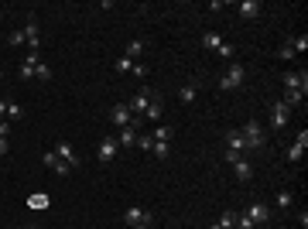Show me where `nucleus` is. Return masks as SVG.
Returning a JSON list of instances; mask_svg holds the SVG:
<instances>
[{
  "label": "nucleus",
  "instance_id": "18",
  "mask_svg": "<svg viewBox=\"0 0 308 229\" xmlns=\"http://www.w3.org/2000/svg\"><path fill=\"white\" fill-rule=\"evenodd\" d=\"M21 31H24V41L31 45V52H38V41H41V38H38V24L28 21V28H21Z\"/></svg>",
  "mask_w": 308,
  "mask_h": 229
},
{
  "label": "nucleus",
  "instance_id": "17",
  "mask_svg": "<svg viewBox=\"0 0 308 229\" xmlns=\"http://www.w3.org/2000/svg\"><path fill=\"white\" fill-rule=\"evenodd\" d=\"M116 144H120V147H134L137 144V126H124L120 137H116Z\"/></svg>",
  "mask_w": 308,
  "mask_h": 229
},
{
  "label": "nucleus",
  "instance_id": "45",
  "mask_svg": "<svg viewBox=\"0 0 308 229\" xmlns=\"http://www.w3.org/2000/svg\"><path fill=\"white\" fill-rule=\"evenodd\" d=\"M212 229H219V226H212Z\"/></svg>",
  "mask_w": 308,
  "mask_h": 229
},
{
  "label": "nucleus",
  "instance_id": "22",
  "mask_svg": "<svg viewBox=\"0 0 308 229\" xmlns=\"http://www.w3.org/2000/svg\"><path fill=\"white\" fill-rule=\"evenodd\" d=\"M199 41H202V48H205V52H216V48L223 45V38H219L216 31H205V35L199 38Z\"/></svg>",
  "mask_w": 308,
  "mask_h": 229
},
{
  "label": "nucleus",
  "instance_id": "38",
  "mask_svg": "<svg viewBox=\"0 0 308 229\" xmlns=\"http://www.w3.org/2000/svg\"><path fill=\"white\" fill-rule=\"evenodd\" d=\"M233 229H253V222L243 216V212H240V216H236V226H233Z\"/></svg>",
  "mask_w": 308,
  "mask_h": 229
},
{
  "label": "nucleus",
  "instance_id": "34",
  "mask_svg": "<svg viewBox=\"0 0 308 229\" xmlns=\"http://www.w3.org/2000/svg\"><path fill=\"white\" fill-rule=\"evenodd\" d=\"M34 79H41V82H48V79H52V69H48L45 62L38 65V72H34Z\"/></svg>",
  "mask_w": 308,
  "mask_h": 229
},
{
  "label": "nucleus",
  "instance_id": "10",
  "mask_svg": "<svg viewBox=\"0 0 308 229\" xmlns=\"http://www.w3.org/2000/svg\"><path fill=\"white\" fill-rule=\"evenodd\" d=\"M38 65H41V55H38V52H31V55H28V58L21 62V69H17V75H21V79H34V72H38Z\"/></svg>",
  "mask_w": 308,
  "mask_h": 229
},
{
  "label": "nucleus",
  "instance_id": "43",
  "mask_svg": "<svg viewBox=\"0 0 308 229\" xmlns=\"http://www.w3.org/2000/svg\"><path fill=\"white\" fill-rule=\"evenodd\" d=\"M130 229H151V226H130Z\"/></svg>",
  "mask_w": 308,
  "mask_h": 229
},
{
  "label": "nucleus",
  "instance_id": "7",
  "mask_svg": "<svg viewBox=\"0 0 308 229\" xmlns=\"http://www.w3.org/2000/svg\"><path fill=\"white\" fill-rule=\"evenodd\" d=\"M271 120H274V130H285L288 120H291V110H288L281 99H274L271 103Z\"/></svg>",
  "mask_w": 308,
  "mask_h": 229
},
{
  "label": "nucleus",
  "instance_id": "44",
  "mask_svg": "<svg viewBox=\"0 0 308 229\" xmlns=\"http://www.w3.org/2000/svg\"><path fill=\"white\" fill-rule=\"evenodd\" d=\"M0 82H4V69H0Z\"/></svg>",
  "mask_w": 308,
  "mask_h": 229
},
{
  "label": "nucleus",
  "instance_id": "5",
  "mask_svg": "<svg viewBox=\"0 0 308 229\" xmlns=\"http://www.w3.org/2000/svg\"><path fill=\"white\" fill-rule=\"evenodd\" d=\"M243 216L250 219L253 226H264V222H267V219H271V209H267V202H250V206H247V212H243Z\"/></svg>",
  "mask_w": 308,
  "mask_h": 229
},
{
  "label": "nucleus",
  "instance_id": "32",
  "mask_svg": "<svg viewBox=\"0 0 308 229\" xmlns=\"http://www.w3.org/2000/svg\"><path fill=\"white\" fill-rule=\"evenodd\" d=\"M31 209H38V212H41V209H48V195H31Z\"/></svg>",
  "mask_w": 308,
  "mask_h": 229
},
{
  "label": "nucleus",
  "instance_id": "28",
  "mask_svg": "<svg viewBox=\"0 0 308 229\" xmlns=\"http://www.w3.org/2000/svg\"><path fill=\"white\" fill-rule=\"evenodd\" d=\"M288 41H291V48H295V55H301V52L308 48V38L305 35H295V38H288Z\"/></svg>",
  "mask_w": 308,
  "mask_h": 229
},
{
  "label": "nucleus",
  "instance_id": "12",
  "mask_svg": "<svg viewBox=\"0 0 308 229\" xmlns=\"http://www.w3.org/2000/svg\"><path fill=\"white\" fill-rule=\"evenodd\" d=\"M305 144H308V134L301 130V134L295 137V144L288 147V161H291V164H298V161H301V154H305Z\"/></svg>",
  "mask_w": 308,
  "mask_h": 229
},
{
  "label": "nucleus",
  "instance_id": "29",
  "mask_svg": "<svg viewBox=\"0 0 308 229\" xmlns=\"http://www.w3.org/2000/svg\"><path fill=\"white\" fill-rule=\"evenodd\" d=\"M144 116H148V120H161V103H158V96L151 99V106L144 110Z\"/></svg>",
  "mask_w": 308,
  "mask_h": 229
},
{
  "label": "nucleus",
  "instance_id": "27",
  "mask_svg": "<svg viewBox=\"0 0 308 229\" xmlns=\"http://www.w3.org/2000/svg\"><path fill=\"white\" fill-rule=\"evenodd\" d=\"M216 226H219V229H233V226H236V212H223Z\"/></svg>",
  "mask_w": 308,
  "mask_h": 229
},
{
  "label": "nucleus",
  "instance_id": "1",
  "mask_svg": "<svg viewBox=\"0 0 308 229\" xmlns=\"http://www.w3.org/2000/svg\"><path fill=\"white\" fill-rule=\"evenodd\" d=\"M240 137H243V150H264L267 147V134H264V126L257 120H247L243 130H240Z\"/></svg>",
  "mask_w": 308,
  "mask_h": 229
},
{
  "label": "nucleus",
  "instance_id": "36",
  "mask_svg": "<svg viewBox=\"0 0 308 229\" xmlns=\"http://www.w3.org/2000/svg\"><path fill=\"white\" fill-rule=\"evenodd\" d=\"M7 116H11V120H21V116H24V110H21L17 103H7Z\"/></svg>",
  "mask_w": 308,
  "mask_h": 229
},
{
  "label": "nucleus",
  "instance_id": "13",
  "mask_svg": "<svg viewBox=\"0 0 308 229\" xmlns=\"http://www.w3.org/2000/svg\"><path fill=\"white\" fill-rule=\"evenodd\" d=\"M285 89H308V75L305 72H285Z\"/></svg>",
  "mask_w": 308,
  "mask_h": 229
},
{
  "label": "nucleus",
  "instance_id": "24",
  "mask_svg": "<svg viewBox=\"0 0 308 229\" xmlns=\"http://www.w3.org/2000/svg\"><path fill=\"white\" fill-rule=\"evenodd\" d=\"M295 206V192H291V188H281V192H277V209H291Z\"/></svg>",
  "mask_w": 308,
  "mask_h": 229
},
{
  "label": "nucleus",
  "instance_id": "20",
  "mask_svg": "<svg viewBox=\"0 0 308 229\" xmlns=\"http://www.w3.org/2000/svg\"><path fill=\"white\" fill-rule=\"evenodd\" d=\"M301 99H305L301 89H285V99H281V103H285L288 110H295V106H301Z\"/></svg>",
  "mask_w": 308,
  "mask_h": 229
},
{
  "label": "nucleus",
  "instance_id": "3",
  "mask_svg": "<svg viewBox=\"0 0 308 229\" xmlns=\"http://www.w3.org/2000/svg\"><path fill=\"white\" fill-rule=\"evenodd\" d=\"M154 96H158V89H151V86H140V89H137V96L130 99V103H127V110H130L134 116H144V110L151 106V99H154Z\"/></svg>",
  "mask_w": 308,
  "mask_h": 229
},
{
  "label": "nucleus",
  "instance_id": "21",
  "mask_svg": "<svg viewBox=\"0 0 308 229\" xmlns=\"http://www.w3.org/2000/svg\"><path fill=\"white\" fill-rule=\"evenodd\" d=\"M223 144H226L229 150H240V154H243V137H240V130H226Z\"/></svg>",
  "mask_w": 308,
  "mask_h": 229
},
{
  "label": "nucleus",
  "instance_id": "33",
  "mask_svg": "<svg viewBox=\"0 0 308 229\" xmlns=\"http://www.w3.org/2000/svg\"><path fill=\"white\" fill-rule=\"evenodd\" d=\"M151 154H154L158 161H164V158L171 154V147H168V144H154V147H151Z\"/></svg>",
  "mask_w": 308,
  "mask_h": 229
},
{
  "label": "nucleus",
  "instance_id": "11",
  "mask_svg": "<svg viewBox=\"0 0 308 229\" xmlns=\"http://www.w3.org/2000/svg\"><path fill=\"white\" fill-rule=\"evenodd\" d=\"M260 14H264L260 0H243V4H240V17H243V21H253V17H260Z\"/></svg>",
  "mask_w": 308,
  "mask_h": 229
},
{
  "label": "nucleus",
  "instance_id": "15",
  "mask_svg": "<svg viewBox=\"0 0 308 229\" xmlns=\"http://www.w3.org/2000/svg\"><path fill=\"white\" fill-rule=\"evenodd\" d=\"M233 171H236V178H240V182H250V178H253V164H250V161H243V158H240L236 164H233Z\"/></svg>",
  "mask_w": 308,
  "mask_h": 229
},
{
  "label": "nucleus",
  "instance_id": "19",
  "mask_svg": "<svg viewBox=\"0 0 308 229\" xmlns=\"http://www.w3.org/2000/svg\"><path fill=\"white\" fill-rule=\"evenodd\" d=\"M195 96H199V89H195V82H185L182 89H178V103H195Z\"/></svg>",
  "mask_w": 308,
  "mask_h": 229
},
{
  "label": "nucleus",
  "instance_id": "8",
  "mask_svg": "<svg viewBox=\"0 0 308 229\" xmlns=\"http://www.w3.org/2000/svg\"><path fill=\"white\" fill-rule=\"evenodd\" d=\"M124 222H127V226H151V212H148V209H127V212H124Z\"/></svg>",
  "mask_w": 308,
  "mask_h": 229
},
{
  "label": "nucleus",
  "instance_id": "26",
  "mask_svg": "<svg viewBox=\"0 0 308 229\" xmlns=\"http://www.w3.org/2000/svg\"><path fill=\"white\" fill-rule=\"evenodd\" d=\"M113 69H116V72H124V75H127V72L134 69V58H127V55H120V58H116V62H113Z\"/></svg>",
  "mask_w": 308,
  "mask_h": 229
},
{
  "label": "nucleus",
  "instance_id": "31",
  "mask_svg": "<svg viewBox=\"0 0 308 229\" xmlns=\"http://www.w3.org/2000/svg\"><path fill=\"white\" fill-rule=\"evenodd\" d=\"M137 147L151 150V147H154V137H151V134H137Z\"/></svg>",
  "mask_w": 308,
  "mask_h": 229
},
{
  "label": "nucleus",
  "instance_id": "25",
  "mask_svg": "<svg viewBox=\"0 0 308 229\" xmlns=\"http://www.w3.org/2000/svg\"><path fill=\"white\" fill-rule=\"evenodd\" d=\"M124 55H127V58H134V62H137V58L144 55V41H130V45H127V52H124Z\"/></svg>",
  "mask_w": 308,
  "mask_h": 229
},
{
  "label": "nucleus",
  "instance_id": "39",
  "mask_svg": "<svg viewBox=\"0 0 308 229\" xmlns=\"http://www.w3.org/2000/svg\"><path fill=\"white\" fill-rule=\"evenodd\" d=\"M7 45H24V31H11V38H7Z\"/></svg>",
  "mask_w": 308,
  "mask_h": 229
},
{
  "label": "nucleus",
  "instance_id": "14",
  "mask_svg": "<svg viewBox=\"0 0 308 229\" xmlns=\"http://www.w3.org/2000/svg\"><path fill=\"white\" fill-rule=\"evenodd\" d=\"M45 164H48V168H52L55 174H62V178H65V174H72V168H68L65 161L55 158V150H48V154H45Z\"/></svg>",
  "mask_w": 308,
  "mask_h": 229
},
{
  "label": "nucleus",
  "instance_id": "37",
  "mask_svg": "<svg viewBox=\"0 0 308 229\" xmlns=\"http://www.w3.org/2000/svg\"><path fill=\"white\" fill-rule=\"evenodd\" d=\"M130 75H134V79H144V75H148V65H140V62H134V69H130Z\"/></svg>",
  "mask_w": 308,
  "mask_h": 229
},
{
  "label": "nucleus",
  "instance_id": "2",
  "mask_svg": "<svg viewBox=\"0 0 308 229\" xmlns=\"http://www.w3.org/2000/svg\"><path fill=\"white\" fill-rule=\"evenodd\" d=\"M243 82H247V69H243L240 62H229L226 72H223V79H219V89H223V92H233V89H240Z\"/></svg>",
  "mask_w": 308,
  "mask_h": 229
},
{
  "label": "nucleus",
  "instance_id": "16",
  "mask_svg": "<svg viewBox=\"0 0 308 229\" xmlns=\"http://www.w3.org/2000/svg\"><path fill=\"white\" fill-rule=\"evenodd\" d=\"M151 137H154V144H171V137H175V126L161 123L158 130H154V134H151Z\"/></svg>",
  "mask_w": 308,
  "mask_h": 229
},
{
  "label": "nucleus",
  "instance_id": "9",
  "mask_svg": "<svg viewBox=\"0 0 308 229\" xmlns=\"http://www.w3.org/2000/svg\"><path fill=\"white\" fill-rule=\"evenodd\" d=\"M55 158H62L72 171H76V164H79V158H76V150H72V144H68V140H58V144H55Z\"/></svg>",
  "mask_w": 308,
  "mask_h": 229
},
{
  "label": "nucleus",
  "instance_id": "41",
  "mask_svg": "<svg viewBox=\"0 0 308 229\" xmlns=\"http://www.w3.org/2000/svg\"><path fill=\"white\" fill-rule=\"evenodd\" d=\"M0 116H7V99H0Z\"/></svg>",
  "mask_w": 308,
  "mask_h": 229
},
{
  "label": "nucleus",
  "instance_id": "30",
  "mask_svg": "<svg viewBox=\"0 0 308 229\" xmlns=\"http://www.w3.org/2000/svg\"><path fill=\"white\" fill-rule=\"evenodd\" d=\"M277 58H281V62H291V58H295V48H291V41H285V45L277 48Z\"/></svg>",
  "mask_w": 308,
  "mask_h": 229
},
{
  "label": "nucleus",
  "instance_id": "35",
  "mask_svg": "<svg viewBox=\"0 0 308 229\" xmlns=\"http://www.w3.org/2000/svg\"><path fill=\"white\" fill-rule=\"evenodd\" d=\"M240 158H243V154H240V150H229V147L223 150V161H226V164H236Z\"/></svg>",
  "mask_w": 308,
  "mask_h": 229
},
{
  "label": "nucleus",
  "instance_id": "42",
  "mask_svg": "<svg viewBox=\"0 0 308 229\" xmlns=\"http://www.w3.org/2000/svg\"><path fill=\"white\" fill-rule=\"evenodd\" d=\"M11 229H24V226H11ZM28 229H38V226H28Z\"/></svg>",
  "mask_w": 308,
  "mask_h": 229
},
{
  "label": "nucleus",
  "instance_id": "40",
  "mask_svg": "<svg viewBox=\"0 0 308 229\" xmlns=\"http://www.w3.org/2000/svg\"><path fill=\"white\" fill-rule=\"evenodd\" d=\"M7 150H11V144H7V137H0V158H4Z\"/></svg>",
  "mask_w": 308,
  "mask_h": 229
},
{
  "label": "nucleus",
  "instance_id": "4",
  "mask_svg": "<svg viewBox=\"0 0 308 229\" xmlns=\"http://www.w3.org/2000/svg\"><path fill=\"white\" fill-rule=\"evenodd\" d=\"M110 123L124 130V126H137V123H140V116L130 113V110H127V103H116L113 110H110Z\"/></svg>",
  "mask_w": 308,
  "mask_h": 229
},
{
  "label": "nucleus",
  "instance_id": "23",
  "mask_svg": "<svg viewBox=\"0 0 308 229\" xmlns=\"http://www.w3.org/2000/svg\"><path fill=\"white\" fill-rule=\"evenodd\" d=\"M216 55H219V58H223V62L229 65V62H236V48L229 45V41H223V45L216 48Z\"/></svg>",
  "mask_w": 308,
  "mask_h": 229
},
{
  "label": "nucleus",
  "instance_id": "6",
  "mask_svg": "<svg viewBox=\"0 0 308 229\" xmlns=\"http://www.w3.org/2000/svg\"><path fill=\"white\" fill-rule=\"evenodd\" d=\"M116 150H120L116 137H103V140H100V147H96V158H100V164H110V161L116 158Z\"/></svg>",
  "mask_w": 308,
  "mask_h": 229
}]
</instances>
